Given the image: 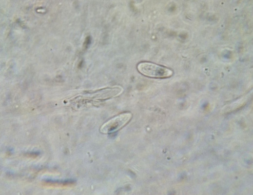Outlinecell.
<instances>
[{"instance_id": "obj_1", "label": "cell", "mask_w": 253, "mask_h": 195, "mask_svg": "<svg viewBox=\"0 0 253 195\" xmlns=\"http://www.w3.org/2000/svg\"><path fill=\"white\" fill-rule=\"evenodd\" d=\"M136 68L141 74L151 78H165L173 75L171 69L149 61H141L137 65Z\"/></svg>"}, {"instance_id": "obj_2", "label": "cell", "mask_w": 253, "mask_h": 195, "mask_svg": "<svg viewBox=\"0 0 253 195\" xmlns=\"http://www.w3.org/2000/svg\"><path fill=\"white\" fill-rule=\"evenodd\" d=\"M132 115L130 113H123L115 117L104 124L101 130L104 133L116 132L125 126L131 120Z\"/></svg>"}]
</instances>
